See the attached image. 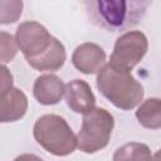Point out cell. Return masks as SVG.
Listing matches in <instances>:
<instances>
[{"label":"cell","instance_id":"13","mask_svg":"<svg viewBox=\"0 0 161 161\" xmlns=\"http://www.w3.org/2000/svg\"><path fill=\"white\" fill-rule=\"evenodd\" d=\"M152 155L147 145L130 142L118 147L113 153V161H151Z\"/></svg>","mask_w":161,"mask_h":161},{"label":"cell","instance_id":"7","mask_svg":"<svg viewBox=\"0 0 161 161\" xmlns=\"http://www.w3.org/2000/svg\"><path fill=\"white\" fill-rule=\"evenodd\" d=\"M106 53L94 43H83L75 48L72 55L73 65L84 74H93L104 67Z\"/></svg>","mask_w":161,"mask_h":161},{"label":"cell","instance_id":"4","mask_svg":"<svg viewBox=\"0 0 161 161\" xmlns=\"http://www.w3.org/2000/svg\"><path fill=\"white\" fill-rule=\"evenodd\" d=\"M114 126L113 116L104 108H94L86 113L77 135L78 148L84 153H94L108 145Z\"/></svg>","mask_w":161,"mask_h":161},{"label":"cell","instance_id":"15","mask_svg":"<svg viewBox=\"0 0 161 161\" xmlns=\"http://www.w3.org/2000/svg\"><path fill=\"white\" fill-rule=\"evenodd\" d=\"M13 89V75L5 65L1 67V82H0V94H4Z\"/></svg>","mask_w":161,"mask_h":161},{"label":"cell","instance_id":"9","mask_svg":"<svg viewBox=\"0 0 161 161\" xmlns=\"http://www.w3.org/2000/svg\"><path fill=\"white\" fill-rule=\"evenodd\" d=\"M65 92V86L55 74H44L36 78L33 88L35 99L44 106L57 104Z\"/></svg>","mask_w":161,"mask_h":161},{"label":"cell","instance_id":"12","mask_svg":"<svg viewBox=\"0 0 161 161\" xmlns=\"http://www.w3.org/2000/svg\"><path fill=\"white\" fill-rule=\"evenodd\" d=\"M136 118L145 128H161V99L148 98L143 101L136 111Z\"/></svg>","mask_w":161,"mask_h":161},{"label":"cell","instance_id":"5","mask_svg":"<svg viewBox=\"0 0 161 161\" xmlns=\"http://www.w3.org/2000/svg\"><path fill=\"white\" fill-rule=\"evenodd\" d=\"M147 48L148 43L143 33L127 31L116 40L108 64L116 70L130 72L145 57Z\"/></svg>","mask_w":161,"mask_h":161},{"label":"cell","instance_id":"3","mask_svg":"<svg viewBox=\"0 0 161 161\" xmlns=\"http://www.w3.org/2000/svg\"><path fill=\"white\" fill-rule=\"evenodd\" d=\"M35 141L48 152L55 156H67L78 147L77 136L67 121L58 114L39 117L33 128Z\"/></svg>","mask_w":161,"mask_h":161},{"label":"cell","instance_id":"11","mask_svg":"<svg viewBox=\"0 0 161 161\" xmlns=\"http://www.w3.org/2000/svg\"><path fill=\"white\" fill-rule=\"evenodd\" d=\"M65 57L67 54H65L64 45L57 38H54L48 50H45L43 54H40L36 58L28 59L26 62L34 69L43 70V72H48V70L54 72L63 67L65 62Z\"/></svg>","mask_w":161,"mask_h":161},{"label":"cell","instance_id":"10","mask_svg":"<svg viewBox=\"0 0 161 161\" xmlns=\"http://www.w3.org/2000/svg\"><path fill=\"white\" fill-rule=\"evenodd\" d=\"M28 108L26 96L18 88L0 94V119L3 123L14 122L21 118Z\"/></svg>","mask_w":161,"mask_h":161},{"label":"cell","instance_id":"14","mask_svg":"<svg viewBox=\"0 0 161 161\" xmlns=\"http://www.w3.org/2000/svg\"><path fill=\"white\" fill-rule=\"evenodd\" d=\"M0 36H1V62H3V65H5V63L11 62V59L16 55L19 47H18L16 39L13 35L5 31H1Z\"/></svg>","mask_w":161,"mask_h":161},{"label":"cell","instance_id":"1","mask_svg":"<svg viewBox=\"0 0 161 161\" xmlns=\"http://www.w3.org/2000/svg\"><path fill=\"white\" fill-rule=\"evenodd\" d=\"M86 13L92 24L108 31H123L137 25L151 1L143 0H88Z\"/></svg>","mask_w":161,"mask_h":161},{"label":"cell","instance_id":"8","mask_svg":"<svg viewBox=\"0 0 161 161\" xmlns=\"http://www.w3.org/2000/svg\"><path fill=\"white\" fill-rule=\"evenodd\" d=\"M64 97L68 107L75 113L86 114L96 108V97L89 84L82 79H73L67 83Z\"/></svg>","mask_w":161,"mask_h":161},{"label":"cell","instance_id":"17","mask_svg":"<svg viewBox=\"0 0 161 161\" xmlns=\"http://www.w3.org/2000/svg\"><path fill=\"white\" fill-rule=\"evenodd\" d=\"M151 161H161V150H158L151 158Z\"/></svg>","mask_w":161,"mask_h":161},{"label":"cell","instance_id":"16","mask_svg":"<svg viewBox=\"0 0 161 161\" xmlns=\"http://www.w3.org/2000/svg\"><path fill=\"white\" fill-rule=\"evenodd\" d=\"M14 161H43V160L33 153H23L20 156H18Z\"/></svg>","mask_w":161,"mask_h":161},{"label":"cell","instance_id":"6","mask_svg":"<svg viewBox=\"0 0 161 161\" xmlns=\"http://www.w3.org/2000/svg\"><path fill=\"white\" fill-rule=\"evenodd\" d=\"M15 39L19 49L28 60L48 50L54 36H52L42 24L36 21H25L18 26Z\"/></svg>","mask_w":161,"mask_h":161},{"label":"cell","instance_id":"2","mask_svg":"<svg viewBox=\"0 0 161 161\" xmlns=\"http://www.w3.org/2000/svg\"><path fill=\"white\" fill-rule=\"evenodd\" d=\"M97 88L113 106L119 109H132L143 98V87L130 73L113 69L109 64L98 72Z\"/></svg>","mask_w":161,"mask_h":161}]
</instances>
